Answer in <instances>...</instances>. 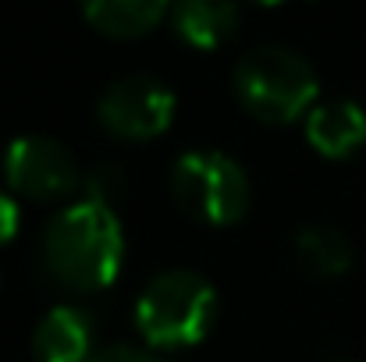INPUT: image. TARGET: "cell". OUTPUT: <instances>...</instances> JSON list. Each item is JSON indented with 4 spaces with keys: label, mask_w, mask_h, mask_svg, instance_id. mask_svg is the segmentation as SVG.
Instances as JSON below:
<instances>
[{
    "label": "cell",
    "mask_w": 366,
    "mask_h": 362,
    "mask_svg": "<svg viewBox=\"0 0 366 362\" xmlns=\"http://www.w3.org/2000/svg\"><path fill=\"white\" fill-rule=\"evenodd\" d=\"M124 259V231L107 199L82 196L43 231V266L71 291H104Z\"/></svg>",
    "instance_id": "obj_1"
},
{
    "label": "cell",
    "mask_w": 366,
    "mask_h": 362,
    "mask_svg": "<svg viewBox=\"0 0 366 362\" xmlns=\"http://www.w3.org/2000/svg\"><path fill=\"white\" fill-rule=\"evenodd\" d=\"M217 291L196 270L157 273L135 302V327L146 348H189L199 345L217 320Z\"/></svg>",
    "instance_id": "obj_2"
},
{
    "label": "cell",
    "mask_w": 366,
    "mask_h": 362,
    "mask_svg": "<svg viewBox=\"0 0 366 362\" xmlns=\"http://www.w3.org/2000/svg\"><path fill=\"white\" fill-rule=\"evenodd\" d=\"M235 96L252 118L267 124H288L313 111L317 71L288 46H256L235 64Z\"/></svg>",
    "instance_id": "obj_3"
},
{
    "label": "cell",
    "mask_w": 366,
    "mask_h": 362,
    "mask_svg": "<svg viewBox=\"0 0 366 362\" xmlns=\"http://www.w3.org/2000/svg\"><path fill=\"white\" fill-rule=\"evenodd\" d=\"M171 192L178 206L210 228H228L249 210V178L242 164L217 149H189L171 167Z\"/></svg>",
    "instance_id": "obj_4"
},
{
    "label": "cell",
    "mask_w": 366,
    "mask_h": 362,
    "mask_svg": "<svg viewBox=\"0 0 366 362\" xmlns=\"http://www.w3.org/2000/svg\"><path fill=\"white\" fill-rule=\"evenodd\" d=\"M4 174L18 196L29 199H61L79 188L82 171L71 149L50 135H18L4 153Z\"/></svg>",
    "instance_id": "obj_5"
},
{
    "label": "cell",
    "mask_w": 366,
    "mask_h": 362,
    "mask_svg": "<svg viewBox=\"0 0 366 362\" xmlns=\"http://www.w3.org/2000/svg\"><path fill=\"white\" fill-rule=\"evenodd\" d=\"M97 118L118 139H153L174 118V93L153 75H124L104 89Z\"/></svg>",
    "instance_id": "obj_6"
},
{
    "label": "cell",
    "mask_w": 366,
    "mask_h": 362,
    "mask_svg": "<svg viewBox=\"0 0 366 362\" xmlns=\"http://www.w3.org/2000/svg\"><path fill=\"white\" fill-rule=\"evenodd\" d=\"M93 320L79 306H54L32 331L36 362H89L93 359Z\"/></svg>",
    "instance_id": "obj_7"
},
{
    "label": "cell",
    "mask_w": 366,
    "mask_h": 362,
    "mask_svg": "<svg viewBox=\"0 0 366 362\" xmlns=\"http://www.w3.org/2000/svg\"><path fill=\"white\" fill-rule=\"evenodd\" d=\"M306 139L317 153L342 160L366 146V111L352 100H327L306 114Z\"/></svg>",
    "instance_id": "obj_8"
},
{
    "label": "cell",
    "mask_w": 366,
    "mask_h": 362,
    "mask_svg": "<svg viewBox=\"0 0 366 362\" xmlns=\"http://www.w3.org/2000/svg\"><path fill=\"white\" fill-rule=\"evenodd\" d=\"M171 25L189 46L214 50L235 36L239 7L224 4V0H185V4L171 7Z\"/></svg>",
    "instance_id": "obj_9"
},
{
    "label": "cell",
    "mask_w": 366,
    "mask_h": 362,
    "mask_svg": "<svg viewBox=\"0 0 366 362\" xmlns=\"http://www.w3.org/2000/svg\"><path fill=\"white\" fill-rule=\"evenodd\" d=\"M82 14L111 39H142L164 18H171V7L164 0H93L82 7Z\"/></svg>",
    "instance_id": "obj_10"
},
{
    "label": "cell",
    "mask_w": 366,
    "mask_h": 362,
    "mask_svg": "<svg viewBox=\"0 0 366 362\" xmlns=\"http://www.w3.org/2000/svg\"><path fill=\"white\" fill-rule=\"evenodd\" d=\"M295 252L313 273L324 277L345 273L352 263V245L338 228H302L295 235Z\"/></svg>",
    "instance_id": "obj_11"
},
{
    "label": "cell",
    "mask_w": 366,
    "mask_h": 362,
    "mask_svg": "<svg viewBox=\"0 0 366 362\" xmlns=\"http://www.w3.org/2000/svg\"><path fill=\"white\" fill-rule=\"evenodd\" d=\"M89 362H167L160 359L153 348H142V345H107V348H100V352H93V359Z\"/></svg>",
    "instance_id": "obj_12"
},
{
    "label": "cell",
    "mask_w": 366,
    "mask_h": 362,
    "mask_svg": "<svg viewBox=\"0 0 366 362\" xmlns=\"http://www.w3.org/2000/svg\"><path fill=\"white\" fill-rule=\"evenodd\" d=\"M18 221H21L18 203L7 192H0V245H7V241L18 235Z\"/></svg>",
    "instance_id": "obj_13"
}]
</instances>
